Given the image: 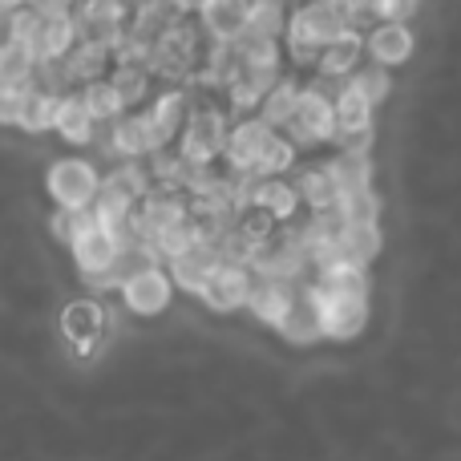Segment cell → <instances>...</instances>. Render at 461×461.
Here are the masks:
<instances>
[{
    "instance_id": "3957f363",
    "label": "cell",
    "mask_w": 461,
    "mask_h": 461,
    "mask_svg": "<svg viewBox=\"0 0 461 461\" xmlns=\"http://www.w3.org/2000/svg\"><path fill=\"white\" fill-rule=\"evenodd\" d=\"M45 191L53 199V207L61 211L94 207L97 191H102V170L86 158H57L45 175Z\"/></svg>"
},
{
    "instance_id": "44dd1931",
    "label": "cell",
    "mask_w": 461,
    "mask_h": 461,
    "mask_svg": "<svg viewBox=\"0 0 461 461\" xmlns=\"http://www.w3.org/2000/svg\"><path fill=\"white\" fill-rule=\"evenodd\" d=\"M292 183L308 211H336V203H340V183H336V175L328 170V162L324 167H295Z\"/></svg>"
},
{
    "instance_id": "603a6c76",
    "label": "cell",
    "mask_w": 461,
    "mask_h": 461,
    "mask_svg": "<svg viewBox=\"0 0 461 461\" xmlns=\"http://www.w3.org/2000/svg\"><path fill=\"white\" fill-rule=\"evenodd\" d=\"M61 65H65L69 86L77 89V86H86V81H94V77H105V73L113 69V53L105 45H94V41H77V45L61 57Z\"/></svg>"
},
{
    "instance_id": "d6a6232c",
    "label": "cell",
    "mask_w": 461,
    "mask_h": 461,
    "mask_svg": "<svg viewBox=\"0 0 461 461\" xmlns=\"http://www.w3.org/2000/svg\"><path fill=\"white\" fill-rule=\"evenodd\" d=\"M292 170H295V146H292V138L276 130L271 142L263 146V154L255 158L251 175L255 178H276V175H292Z\"/></svg>"
},
{
    "instance_id": "836d02e7",
    "label": "cell",
    "mask_w": 461,
    "mask_h": 461,
    "mask_svg": "<svg viewBox=\"0 0 461 461\" xmlns=\"http://www.w3.org/2000/svg\"><path fill=\"white\" fill-rule=\"evenodd\" d=\"M344 86H352L360 97H368L373 105H381L384 97L393 94V77H389V69H384V65H376V61H368V65L360 61L357 69H352L348 77H344Z\"/></svg>"
},
{
    "instance_id": "f1b7e54d",
    "label": "cell",
    "mask_w": 461,
    "mask_h": 461,
    "mask_svg": "<svg viewBox=\"0 0 461 461\" xmlns=\"http://www.w3.org/2000/svg\"><path fill=\"white\" fill-rule=\"evenodd\" d=\"M328 170H332L336 183H340V194L344 191H360V186H373V154L357 150V146L336 150V158L328 162Z\"/></svg>"
},
{
    "instance_id": "9c48e42d",
    "label": "cell",
    "mask_w": 461,
    "mask_h": 461,
    "mask_svg": "<svg viewBox=\"0 0 461 461\" xmlns=\"http://www.w3.org/2000/svg\"><path fill=\"white\" fill-rule=\"evenodd\" d=\"M320 328H324V340H357L368 328V300L365 295H320Z\"/></svg>"
},
{
    "instance_id": "d590c367",
    "label": "cell",
    "mask_w": 461,
    "mask_h": 461,
    "mask_svg": "<svg viewBox=\"0 0 461 461\" xmlns=\"http://www.w3.org/2000/svg\"><path fill=\"white\" fill-rule=\"evenodd\" d=\"M194 243H199V227H194V219H191V215H183V219H178V223L162 227L158 235L150 239L154 255H158L162 263H167L170 255H178V251H186V247H194Z\"/></svg>"
},
{
    "instance_id": "8fae6325",
    "label": "cell",
    "mask_w": 461,
    "mask_h": 461,
    "mask_svg": "<svg viewBox=\"0 0 461 461\" xmlns=\"http://www.w3.org/2000/svg\"><path fill=\"white\" fill-rule=\"evenodd\" d=\"M417 41H413V29L409 21H373L365 32V53L368 61L384 65V69H397L413 57Z\"/></svg>"
},
{
    "instance_id": "d6986e66",
    "label": "cell",
    "mask_w": 461,
    "mask_h": 461,
    "mask_svg": "<svg viewBox=\"0 0 461 461\" xmlns=\"http://www.w3.org/2000/svg\"><path fill=\"white\" fill-rule=\"evenodd\" d=\"M102 328H105V312L97 300H73L61 316V332L73 340V348L86 357L94 352V344L102 340Z\"/></svg>"
},
{
    "instance_id": "1f68e13d",
    "label": "cell",
    "mask_w": 461,
    "mask_h": 461,
    "mask_svg": "<svg viewBox=\"0 0 461 461\" xmlns=\"http://www.w3.org/2000/svg\"><path fill=\"white\" fill-rule=\"evenodd\" d=\"M110 81H113V89L122 94L126 110L142 105L146 97H150V89H154V73L146 69V65H113V69H110Z\"/></svg>"
},
{
    "instance_id": "ab89813d",
    "label": "cell",
    "mask_w": 461,
    "mask_h": 461,
    "mask_svg": "<svg viewBox=\"0 0 461 461\" xmlns=\"http://www.w3.org/2000/svg\"><path fill=\"white\" fill-rule=\"evenodd\" d=\"M417 0H373V21H409Z\"/></svg>"
},
{
    "instance_id": "ba28073f",
    "label": "cell",
    "mask_w": 461,
    "mask_h": 461,
    "mask_svg": "<svg viewBox=\"0 0 461 461\" xmlns=\"http://www.w3.org/2000/svg\"><path fill=\"white\" fill-rule=\"evenodd\" d=\"M69 251H73V263H77V271L86 279L113 284V267H118V259H122V247L113 243V239L105 235L97 223L89 230H81V235L69 243Z\"/></svg>"
},
{
    "instance_id": "2e32d148",
    "label": "cell",
    "mask_w": 461,
    "mask_h": 461,
    "mask_svg": "<svg viewBox=\"0 0 461 461\" xmlns=\"http://www.w3.org/2000/svg\"><path fill=\"white\" fill-rule=\"evenodd\" d=\"M360 61H365V32H360V29H344L340 37H332L324 49H320L316 73H320V77L344 81Z\"/></svg>"
},
{
    "instance_id": "ac0fdd59",
    "label": "cell",
    "mask_w": 461,
    "mask_h": 461,
    "mask_svg": "<svg viewBox=\"0 0 461 461\" xmlns=\"http://www.w3.org/2000/svg\"><path fill=\"white\" fill-rule=\"evenodd\" d=\"M251 207L267 211L276 223H292L300 219V191H295L292 178L276 175V178H255V191H251Z\"/></svg>"
},
{
    "instance_id": "5b68a950",
    "label": "cell",
    "mask_w": 461,
    "mask_h": 461,
    "mask_svg": "<svg viewBox=\"0 0 461 461\" xmlns=\"http://www.w3.org/2000/svg\"><path fill=\"white\" fill-rule=\"evenodd\" d=\"M126 21H130V0H77L73 5L77 41H94V45L113 49V41L126 32Z\"/></svg>"
},
{
    "instance_id": "8d00e7d4",
    "label": "cell",
    "mask_w": 461,
    "mask_h": 461,
    "mask_svg": "<svg viewBox=\"0 0 461 461\" xmlns=\"http://www.w3.org/2000/svg\"><path fill=\"white\" fill-rule=\"evenodd\" d=\"M32 69H37V57H32L24 45H16V41L0 37V77L32 86Z\"/></svg>"
},
{
    "instance_id": "5bb4252c",
    "label": "cell",
    "mask_w": 461,
    "mask_h": 461,
    "mask_svg": "<svg viewBox=\"0 0 461 461\" xmlns=\"http://www.w3.org/2000/svg\"><path fill=\"white\" fill-rule=\"evenodd\" d=\"M295 292H300V284H292V279H263V276H255L251 295H247V312H251L263 328H279V320H284L287 308H292Z\"/></svg>"
},
{
    "instance_id": "4dcf8cb0",
    "label": "cell",
    "mask_w": 461,
    "mask_h": 461,
    "mask_svg": "<svg viewBox=\"0 0 461 461\" xmlns=\"http://www.w3.org/2000/svg\"><path fill=\"white\" fill-rule=\"evenodd\" d=\"M300 89L303 86H295V81H287V77H279L276 86L263 94V102H259V118L267 122L271 130H284L287 122H292V113H295V102H300Z\"/></svg>"
},
{
    "instance_id": "83f0119b",
    "label": "cell",
    "mask_w": 461,
    "mask_h": 461,
    "mask_svg": "<svg viewBox=\"0 0 461 461\" xmlns=\"http://www.w3.org/2000/svg\"><path fill=\"white\" fill-rule=\"evenodd\" d=\"M77 94H81V102H86V110L94 113L97 126H110L113 118H122V113H126V102H122V94L113 89L110 73H105V77L86 81V86H77Z\"/></svg>"
},
{
    "instance_id": "9a60e30c",
    "label": "cell",
    "mask_w": 461,
    "mask_h": 461,
    "mask_svg": "<svg viewBox=\"0 0 461 461\" xmlns=\"http://www.w3.org/2000/svg\"><path fill=\"white\" fill-rule=\"evenodd\" d=\"M186 113H191V89H186V86H167L150 102L146 118H150V126H154V134H158L162 146H175V138H178V130H183Z\"/></svg>"
},
{
    "instance_id": "e575fe53",
    "label": "cell",
    "mask_w": 461,
    "mask_h": 461,
    "mask_svg": "<svg viewBox=\"0 0 461 461\" xmlns=\"http://www.w3.org/2000/svg\"><path fill=\"white\" fill-rule=\"evenodd\" d=\"M336 215H340V223H381V199H376L373 186L344 191L336 203Z\"/></svg>"
},
{
    "instance_id": "f546056e",
    "label": "cell",
    "mask_w": 461,
    "mask_h": 461,
    "mask_svg": "<svg viewBox=\"0 0 461 461\" xmlns=\"http://www.w3.org/2000/svg\"><path fill=\"white\" fill-rule=\"evenodd\" d=\"M57 97H61V94H53V89L29 86L16 126H21L24 134H49V130H53V118H57Z\"/></svg>"
},
{
    "instance_id": "30bf717a",
    "label": "cell",
    "mask_w": 461,
    "mask_h": 461,
    "mask_svg": "<svg viewBox=\"0 0 461 461\" xmlns=\"http://www.w3.org/2000/svg\"><path fill=\"white\" fill-rule=\"evenodd\" d=\"M271 134H276V130H271L259 113H243V118L227 130L223 154H219V158H223V167L227 170H251L255 158L263 154V146L271 142Z\"/></svg>"
},
{
    "instance_id": "52a82bcc",
    "label": "cell",
    "mask_w": 461,
    "mask_h": 461,
    "mask_svg": "<svg viewBox=\"0 0 461 461\" xmlns=\"http://www.w3.org/2000/svg\"><path fill=\"white\" fill-rule=\"evenodd\" d=\"M255 271L247 263H215V271L207 276V284L199 287V300L207 303L211 312H239L247 308V295H251Z\"/></svg>"
},
{
    "instance_id": "e0dca14e",
    "label": "cell",
    "mask_w": 461,
    "mask_h": 461,
    "mask_svg": "<svg viewBox=\"0 0 461 461\" xmlns=\"http://www.w3.org/2000/svg\"><path fill=\"white\" fill-rule=\"evenodd\" d=\"M215 263H219L215 247L199 239L194 247H186V251L170 255V259H167V271H170V279H175V287H183V292L199 295V287L207 284V276L215 271Z\"/></svg>"
},
{
    "instance_id": "d4e9b609",
    "label": "cell",
    "mask_w": 461,
    "mask_h": 461,
    "mask_svg": "<svg viewBox=\"0 0 461 461\" xmlns=\"http://www.w3.org/2000/svg\"><path fill=\"white\" fill-rule=\"evenodd\" d=\"M336 247H340V259L348 263H368L384 251V235H381V223H340V235H336Z\"/></svg>"
},
{
    "instance_id": "8992f818",
    "label": "cell",
    "mask_w": 461,
    "mask_h": 461,
    "mask_svg": "<svg viewBox=\"0 0 461 461\" xmlns=\"http://www.w3.org/2000/svg\"><path fill=\"white\" fill-rule=\"evenodd\" d=\"M332 110H336L332 142H340V150L344 146L368 150V146H373V110L376 105L368 102V97H360L352 86H344L340 81V89H336V97H332Z\"/></svg>"
},
{
    "instance_id": "ffe728a7",
    "label": "cell",
    "mask_w": 461,
    "mask_h": 461,
    "mask_svg": "<svg viewBox=\"0 0 461 461\" xmlns=\"http://www.w3.org/2000/svg\"><path fill=\"white\" fill-rule=\"evenodd\" d=\"M53 130H57V134H61L69 146H89V142L97 138V122H94V113L86 110V102H81L77 89H65V94L57 97Z\"/></svg>"
},
{
    "instance_id": "277c9868",
    "label": "cell",
    "mask_w": 461,
    "mask_h": 461,
    "mask_svg": "<svg viewBox=\"0 0 461 461\" xmlns=\"http://www.w3.org/2000/svg\"><path fill=\"white\" fill-rule=\"evenodd\" d=\"M118 292H122V303H126L134 316L154 320L170 308V300H175V279H170L167 263H146V267H134L126 279H122Z\"/></svg>"
},
{
    "instance_id": "b9f144b4",
    "label": "cell",
    "mask_w": 461,
    "mask_h": 461,
    "mask_svg": "<svg viewBox=\"0 0 461 461\" xmlns=\"http://www.w3.org/2000/svg\"><path fill=\"white\" fill-rule=\"evenodd\" d=\"M130 5H134V0H130Z\"/></svg>"
},
{
    "instance_id": "6da1fadb",
    "label": "cell",
    "mask_w": 461,
    "mask_h": 461,
    "mask_svg": "<svg viewBox=\"0 0 461 461\" xmlns=\"http://www.w3.org/2000/svg\"><path fill=\"white\" fill-rule=\"evenodd\" d=\"M344 29H348V24L336 13L332 0H308V5H300L295 13H287V29H284L287 57H292L295 65H312V69H316L320 49L332 37H340Z\"/></svg>"
},
{
    "instance_id": "60d3db41",
    "label": "cell",
    "mask_w": 461,
    "mask_h": 461,
    "mask_svg": "<svg viewBox=\"0 0 461 461\" xmlns=\"http://www.w3.org/2000/svg\"><path fill=\"white\" fill-rule=\"evenodd\" d=\"M170 5H175L183 16H199V8L207 5V0H170Z\"/></svg>"
},
{
    "instance_id": "4fadbf2b",
    "label": "cell",
    "mask_w": 461,
    "mask_h": 461,
    "mask_svg": "<svg viewBox=\"0 0 461 461\" xmlns=\"http://www.w3.org/2000/svg\"><path fill=\"white\" fill-rule=\"evenodd\" d=\"M276 332L284 336L287 344H316V340H324V328H320V295L312 292V284H300V292H295L292 308H287V316L279 320Z\"/></svg>"
},
{
    "instance_id": "4316f807",
    "label": "cell",
    "mask_w": 461,
    "mask_h": 461,
    "mask_svg": "<svg viewBox=\"0 0 461 461\" xmlns=\"http://www.w3.org/2000/svg\"><path fill=\"white\" fill-rule=\"evenodd\" d=\"M73 45H77V24H73V13H57V16H45V21H41L32 57H37V61H57V57H65Z\"/></svg>"
},
{
    "instance_id": "7a4b0ae2",
    "label": "cell",
    "mask_w": 461,
    "mask_h": 461,
    "mask_svg": "<svg viewBox=\"0 0 461 461\" xmlns=\"http://www.w3.org/2000/svg\"><path fill=\"white\" fill-rule=\"evenodd\" d=\"M336 89L340 86H336L332 77H320V73L312 86L300 89V102H295L292 122L279 130V134L292 138L295 150H316V146L332 142V134H336V110H332Z\"/></svg>"
},
{
    "instance_id": "7402d4cb",
    "label": "cell",
    "mask_w": 461,
    "mask_h": 461,
    "mask_svg": "<svg viewBox=\"0 0 461 461\" xmlns=\"http://www.w3.org/2000/svg\"><path fill=\"white\" fill-rule=\"evenodd\" d=\"M308 284L316 287L320 295H365L368 300V292H373V284H368V267L348 263V259H336V263H328L324 271H312Z\"/></svg>"
},
{
    "instance_id": "74e56055",
    "label": "cell",
    "mask_w": 461,
    "mask_h": 461,
    "mask_svg": "<svg viewBox=\"0 0 461 461\" xmlns=\"http://www.w3.org/2000/svg\"><path fill=\"white\" fill-rule=\"evenodd\" d=\"M24 94H29V86L0 77V126H16V118H21V105H24Z\"/></svg>"
},
{
    "instance_id": "cb8c5ba5",
    "label": "cell",
    "mask_w": 461,
    "mask_h": 461,
    "mask_svg": "<svg viewBox=\"0 0 461 461\" xmlns=\"http://www.w3.org/2000/svg\"><path fill=\"white\" fill-rule=\"evenodd\" d=\"M247 0H207L199 8V24L211 41H235L247 24Z\"/></svg>"
},
{
    "instance_id": "f35d334b",
    "label": "cell",
    "mask_w": 461,
    "mask_h": 461,
    "mask_svg": "<svg viewBox=\"0 0 461 461\" xmlns=\"http://www.w3.org/2000/svg\"><path fill=\"white\" fill-rule=\"evenodd\" d=\"M336 13L344 16V24L348 29H360L365 32L368 24H373V0H332Z\"/></svg>"
},
{
    "instance_id": "7c38bea8",
    "label": "cell",
    "mask_w": 461,
    "mask_h": 461,
    "mask_svg": "<svg viewBox=\"0 0 461 461\" xmlns=\"http://www.w3.org/2000/svg\"><path fill=\"white\" fill-rule=\"evenodd\" d=\"M110 150L118 154V158H150L154 150H162V142H158V134H154L146 110L142 113L126 110L122 118L110 122Z\"/></svg>"
},
{
    "instance_id": "484cf974",
    "label": "cell",
    "mask_w": 461,
    "mask_h": 461,
    "mask_svg": "<svg viewBox=\"0 0 461 461\" xmlns=\"http://www.w3.org/2000/svg\"><path fill=\"white\" fill-rule=\"evenodd\" d=\"M178 8L170 5V0H134V5H130V21H126V29L134 32V37H142V41H158L162 32L170 29V24L178 21Z\"/></svg>"
}]
</instances>
